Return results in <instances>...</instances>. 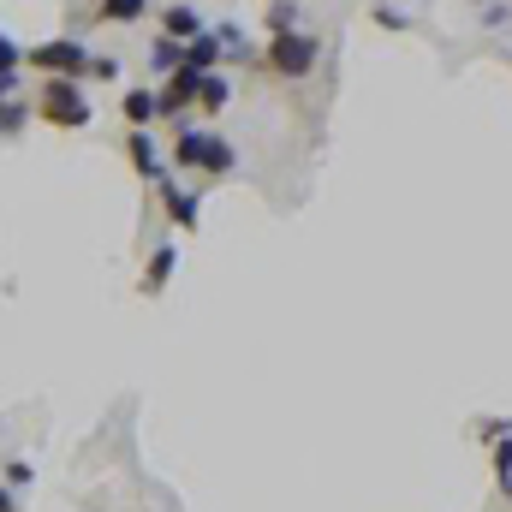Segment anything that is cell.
<instances>
[{
    "instance_id": "cell-1",
    "label": "cell",
    "mask_w": 512,
    "mask_h": 512,
    "mask_svg": "<svg viewBox=\"0 0 512 512\" xmlns=\"http://www.w3.org/2000/svg\"><path fill=\"white\" fill-rule=\"evenodd\" d=\"M167 161H173V167H185V173L227 179V173H233V161H239V149H233L227 137L203 131V126H179V137H173V155H167Z\"/></svg>"
},
{
    "instance_id": "cell-2",
    "label": "cell",
    "mask_w": 512,
    "mask_h": 512,
    "mask_svg": "<svg viewBox=\"0 0 512 512\" xmlns=\"http://www.w3.org/2000/svg\"><path fill=\"white\" fill-rule=\"evenodd\" d=\"M36 120H48V126H60V131H84L90 126V96H84V84H78V78H48L42 96H36Z\"/></svg>"
},
{
    "instance_id": "cell-3",
    "label": "cell",
    "mask_w": 512,
    "mask_h": 512,
    "mask_svg": "<svg viewBox=\"0 0 512 512\" xmlns=\"http://www.w3.org/2000/svg\"><path fill=\"white\" fill-rule=\"evenodd\" d=\"M24 66H36L42 78H90V48L78 42V36H54V42H36V48H24Z\"/></svg>"
},
{
    "instance_id": "cell-4",
    "label": "cell",
    "mask_w": 512,
    "mask_h": 512,
    "mask_svg": "<svg viewBox=\"0 0 512 512\" xmlns=\"http://www.w3.org/2000/svg\"><path fill=\"white\" fill-rule=\"evenodd\" d=\"M316 54H322V48H316V36H310V30H286V36H274V42H268V72L298 84V78H310V72H316Z\"/></svg>"
},
{
    "instance_id": "cell-5",
    "label": "cell",
    "mask_w": 512,
    "mask_h": 512,
    "mask_svg": "<svg viewBox=\"0 0 512 512\" xmlns=\"http://www.w3.org/2000/svg\"><path fill=\"white\" fill-rule=\"evenodd\" d=\"M126 155H131V167H137V179L167 185V155L155 149V137H149V131H131V137H126Z\"/></svg>"
},
{
    "instance_id": "cell-6",
    "label": "cell",
    "mask_w": 512,
    "mask_h": 512,
    "mask_svg": "<svg viewBox=\"0 0 512 512\" xmlns=\"http://www.w3.org/2000/svg\"><path fill=\"white\" fill-rule=\"evenodd\" d=\"M120 114H126L131 131H149L167 114V108H161V90H126V96H120Z\"/></svg>"
},
{
    "instance_id": "cell-7",
    "label": "cell",
    "mask_w": 512,
    "mask_h": 512,
    "mask_svg": "<svg viewBox=\"0 0 512 512\" xmlns=\"http://www.w3.org/2000/svg\"><path fill=\"white\" fill-rule=\"evenodd\" d=\"M209 24H203V12L197 6H185V0H173L167 12H161V36H173V42H197Z\"/></svg>"
},
{
    "instance_id": "cell-8",
    "label": "cell",
    "mask_w": 512,
    "mask_h": 512,
    "mask_svg": "<svg viewBox=\"0 0 512 512\" xmlns=\"http://www.w3.org/2000/svg\"><path fill=\"white\" fill-rule=\"evenodd\" d=\"M161 108H167V114H185V108H197V72H185V66H179V72L161 84Z\"/></svg>"
},
{
    "instance_id": "cell-9",
    "label": "cell",
    "mask_w": 512,
    "mask_h": 512,
    "mask_svg": "<svg viewBox=\"0 0 512 512\" xmlns=\"http://www.w3.org/2000/svg\"><path fill=\"white\" fill-rule=\"evenodd\" d=\"M173 268H179V251H173V245H161V251L149 256V268H143V280H137V292H143V298H155V292H161V286L173 280Z\"/></svg>"
},
{
    "instance_id": "cell-10",
    "label": "cell",
    "mask_w": 512,
    "mask_h": 512,
    "mask_svg": "<svg viewBox=\"0 0 512 512\" xmlns=\"http://www.w3.org/2000/svg\"><path fill=\"white\" fill-rule=\"evenodd\" d=\"M215 66H221V36H215V30H203L197 42H185V72L203 78V72H215Z\"/></svg>"
},
{
    "instance_id": "cell-11",
    "label": "cell",
    "mask_w": 512,
    "mask_h": 512,
    "mask_svg": "<svg viewBox=\"0 0 512 512\" xmlns=\"http://www.w3.org/2000/svg\"><path fill=\"white\" fill-rule=\"evenodd\" d=\"M161 197H167V221H173V227H197V209H203V197H197V191H179V185L167 179V185H161Z\"/></svg>"
},
{
    "instance_id": "cell-12",
    "label": "cell",
    "mask_w": 512,
    "mask_h": 512,
    "mask_svg": "<svg viewBox=\"0 0 512 512\" xmlns=\"http://www.w3.org/2000/svg\"><path fill=\"white\" fill-rule=\"evenodd\" d=\"M227 102H233V84H227L221 72H203V78H197V108H203V114H221Z\"/></svg>"
},
{
    "instance_id": "cell-13",
    "label": "cell",
    "mask_w": 512,
    "mask_h": 512,
    "mask_svg": "<svg viewBox=\"0 0 512 512\" xmlns=\"http://www.w3.org/2000/svg\"><path fill=\"white\" fill-rule=\"evenodd\" d=\"M179 66H185V42H173V36H161V42L149 48V72H155V78H173Z\"/></svg>"
},
{
    "instance_id": "cell-14",
    "label": "cell",
    "mask_w": 512,
    "mask_h": 512,
    "mask_svg": "<svg viewBox=\"0 0 512 512\" xmlns=\"http://www.w3.org/2000/svg\"><path fill=\"white\" fill-rule=\"evenodd\" d=\"M143 12H149V0H102V6H96L102 24H137Z\"/></svg>"
},
{
    "instance_id": "cell-15",
    "label": "cell",
    "mask_w": 512,
    "mask_h": 512,
    "mask_svg": "<svg viewBox=\"0 0 512 512\" xmlns=\"http://www.w3.org/2000/svg\"><path fill=\"white\" fill-rule=\"evenodd\" d=\"M18 72H24V48H18V42L0 30V96L12 90V78H18Z\"/></svg>"
},
{
    "instance_id": "cell-16",
    "label": "cell",
    "mask_w": 512,
    "mask_h": 512,
    "mask_svg": "<svg viewBox=\"0 0 512 512\" xmlns=\"http://www.w3.org/2000/svg\"><path fill=\"white\" fill-rule=\"evenodd\" d=\"M268 30H274V36L298 30V0H268Z\"/></svg>"
},
{
    "instance_id": "cell-17",
    "label": "cell",
    "mask_w": 512,
    "mask_h": 512,
    "mask_svg": "<svg viewBox=\"0 0 512 512\" xmlns=\"http://www.w3.org/2000/svg\"><path fill=\"white\" fill-rule=\"evenodd\" d=\"M495 483H501V489H512V435H501V441H495Z\"/></svg>"
},
{
    "instance_id": "cell-18",
    "label": "cell",
    "mask_w": 512,
    "mask_h": 512,
    "mask_svg": "<svg viewBox=\"0 0 512 512\" xmlns=\"http://www.w3.org/2000/svg\"><path fill=\"white\" fill-rule=\"evenodd\" d=\"M215 36H221V54H251V42H245L239 24H215Z\"/></svg>"
},
{
    "instance_id": "cell-19",
    "label": "cell",
    "mask_w": 512,
    "mask_h": 512,
    "mask_svg": "<svg viewBox=\"0 0 512 512\" xmlns=\"http://www.w3.org/2000/svg\"><path fill=\"white\" fill-rule=\"evenodd\" d=\"M370 18H376V24H382V30H405V24H411V18H405V12H399V6H370Z\"/></svg>"
},
{
    "instance_id": "cell-20",
    "label": "cell",
    "mask_w": 512,
    "mask_h": 512,
    "mask_svg": "<svg viewBox=\"0 0 512 512\" xmlns=\"http://www.w3.org/2000/svg\"><path fill=\"white\" fill-rule=\"evenodd\" d=\"M90 78L114 84V78H120V60H114V54H90Z\"/></svg>"
},
{
    "instance_id": "cell-21",
    "label": "cell",
    "mask_w": 512,
    "mask_h": 512,
    "mask_svg": "<svg viewBox=\"0 0 512 512\" xmlns=\"http://www.w3.org/2000/svg\"><path fill=\"white\" fill-rule=\"evenodd\" d=\"M483 24H489V30H507V24H512V6H507V0H495V6L483 12Z\"/></svg>"
},
{
    "instance_id": "cell-22",
    "label": "cell",
    "mask_w": 512,
    "mask_h": 512,
    "mask_svg": "<svg viewBox=\"0 0 512 512\" xmlns=\"http://www.w3.org/2000/svg\"><path fill=\"white\" fill-rule=\"evenodd\" d=\"M6 477H12L18 489H30V465H24V459H12V465H6Z\"/></svg>"
},
{
    "instance_id": "cell-23",
    "label": "cell",
    "mask_w": 512,
    "mask_h": 512,
    "mask_svg": "<svg viewBox=\"0 0 512 512\" xmlns=\"http://www.w3.org/2000/svg\"><path fill=\"white\" fill-rule=\"evenodd\" d=\"M0 512H18V501H12V495H6V483H0Z\"/></svg>"
},
{
    "instance_id": "cell-24",
    "label": "cell",
    "mask_w": 512,
    "mask_h": 512,
    "mask_svg": "<svg viewBox=\"0 0 512 512\" xmlns=\"http://www.w3.org/2000/svg\"><path fill=\"white\" fill-rule=\"evenodd\" d=\"M477 6H495V0H477Z\"/></svg>"
},
{
    "instance_id": "cell-25",
    "label": "cell",
    "mask_w": 512,
    "mask_h": 512,
    "mask_svg": "<svg viewBox=\"0 0 512 512\" xmlns=\"http://www.w3.org/2000/svg\"><path fill=\"white\" fill-rule=\"evenodd\" d=\"M0 137H6V131H0Z\"/></svg>"
}]
</instances>
